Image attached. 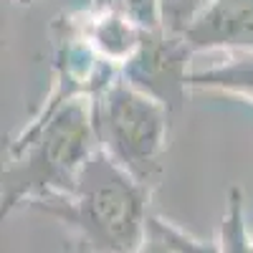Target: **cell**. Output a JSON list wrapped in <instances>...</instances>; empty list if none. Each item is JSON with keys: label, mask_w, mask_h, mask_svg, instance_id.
Listing matches in <instances>:
<instances>
[{"label": "cell", "mask_w": 253, "mask_h": 253, "mask_svg": "<svg viewBox=\"0 0 253 253\" xmlns=\"http://www.w3.org/2000/svg\"><path fill=\"white\" fill-rule=\"evenodd\" d=\"M99 150L91 99H74L41 122H26L3 155L0 215L74 187L86 160Z\"/></svg>", "instance_id": "1"}, {"label": "cell", "mask_w": 253, "mask_h": 253, "mask_svg": "<svg viewBox=\"0 0 253 253\" xmlns=\"http://www.w3.org/2000/svg\"><path fill=\"white\" fill-rule=\"evenodd\" d=\"M150 195V185L132 177L99 147L69 193L28 208L66 225L86 253H134L152 213Z\"/></svg>", "instance_id": "2"}, {"label": "cell", "mask_w": 253, "mask_h": 253, "mask_svg": "<svg viewBox=\"0 0 253 253\" xmlns=\"http://www.w3.org/2000/svg\"><path fill=\"white\" fill-rule=\"evenodd\" d=\"M96 142L119 167L155 187L170 139L172 114L122 76L91 99Z\"/></svg>", "instance_id": "3"}, {"label": "cell", "mask_w": 253, "mask_h": 253, "mask_svg": "<svg viewBox=\"0 0 253 253\" xmlns=\"http://www.w3.org/2000/svg\"><path fill=\"white\" fill-rule=\"evenodd\" d=\"M53 41V89L43 107L36 112L31 122L46 119L51 112L74 99H96L104 89L119 79V66L104 58L84 33L81 13L56 15L51 23Z\"/></svg>", "instance_id": "4"}, {"label": "cell", "mask_w": 253, "mask_h": 253, "mask_svg": "<svg viewBox=\"0 0 253 253\" xmlns=\"http://www.w3.org/2000/svg\"><path fill=\"white\" fill-rule=\"evenodd\" d=\"M193 56L195 51L190 48L185 36L167 33L162 28L144 31L137 51L122 63L119 76L142 94L160 101L175 119L185 107L187 94L193 91Z\"/></svg>", "instance_id": "5"}, {"label": "cell", "mask_w": 253, "mask_h": 253, "mask_svg": "<svg viewBox=\"0 0 253 253\" xmlns=\"http://www.w3.org/2000/svg\"><path fill=\"white\" fill-rule=\"evenodd\" d=\"M185 38L195 53H253V0H210Z\"/></svg>", "instance_id": "6"}, {"label": "cell", "mask_w": 253, "mask_h": 253, "mask_svg": "<svg viewBox=\"0 0 253 253\" xmlns=\"http://www.w3.org/2000/svg\"><path fill=\"white\" fill-rule=\"evenodd\" d=\"M81 26L86 38L91 41V46L104 58L117 63L119 69L137 51L144 33L122 8H101V10L91 8L89 13H81Z\"/></svg>", "instance_id": "7"}, {"label": "cell", "mask_w": 253, "mask_h": 253, "mask_svg": "<svg viewBox=\"0 0 253 253\" xmlns=\"http://www.w3.org/2000/svg\"><path fill=\"white\" fill-rule=\"evenodd\" d=\"M193 91L236 94L253 101V53H230L225 61L208 69H193Z\"/></svg>", "instance_id": "8"}, {"label": "cell", "mask_w": 253, "mask_h": 253, "mask_svg": "<svg viewBox=\"0 0 253 253\" xmlns=\"http://www.w3.org/2000/svg\"><path fill=\"white\" fill-rule=\"evenodd\" d=\"M134 253H220V246L213 241H200L162 215L150 213Z\"/></svg>", "instance_id": "9"}, {"label": "cell", "mask_w": 253, "mask_h": 253, "mask_svg": "<svg viewBox=\"0 0 253 253\" xmlns=\"http://www.w3.org/2000/svg\"><path fill=\"white\" fill-rule=\"evenodd\" d=\"M218 246H220V253H253V241L248 238L246 215H243V190L238 185H233L225 195Z\"/></svg>", "instance_id": "10"}, {"label": "cell", "mask_w": 253, "mask_h": 253, "mask_svg": "<svg viewBox=\"0 0 253 253\" xmlns=\"http://www.w3.org/2000/svg\"><path fill=\"white\" fill-rule=\"evenodd\" d=\"M210 0H157L160 28L175 36H187V31L198 23Z\"/></svg>", "instance_id": "11"}, {"label": "cell", "mask_w": 253, "mask_h": 253, "mask_svg": "<svg viewBox=\"0 0 253 253\" xmlns=\"http://www.w3.org/2000/svg\"><path fill=\"white\" fill-rule=\"evenodd\" d=\"M117 5L129 15L142 31L160 28V8L157 0H117Z\"/></svg>", "instance_id": "12"}, {"label": "cell", "mask_w": 253, "mask_h": 253, "mask_svg": "<svg viewBox=\"0 0 253 253\" xmlns=\"http://www.w3.org/2000/svg\"><path fill=\"white\" fill-rule=\"evenodd\" d=\"M91 8L101 10V8H119V5H117V0H91Z\"/></svg>", "instance_id": "13"}, {"label": "cell", "mask_w": 253, "mask_h": 253, "mask_svg": "<svg viewBox=\"0 0 253 253\" xmlns=\"http://www.w3.org/2000/svg\"><path fill=\"white\" fill-rule=\"evenodd\" d=\"M13 3H18V5H33L36 0H13Z\"/></svg>", "instance_id": "14"}]
</instances>
